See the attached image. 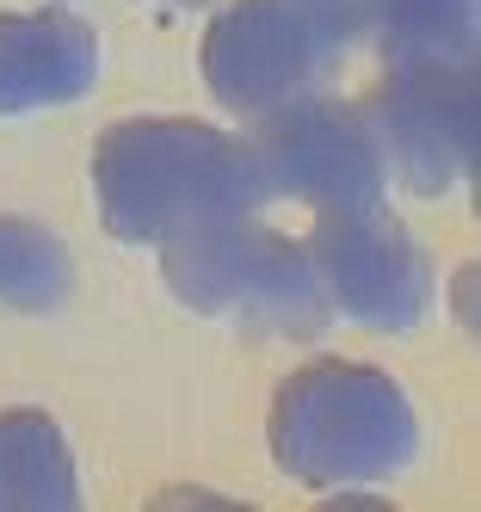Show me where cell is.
<instances>
[{"instance_id":"5","label":"cell","mask_w":481,"mask_h":512,"mask_svg":"<svg viewBox=\"0 0 481 512\" xmlns=\"http://www.w3.org/2000/svg\"><path fill=\"white\" fill-rule=\"evenodd\" d=\"M358 118L414 192H451L475 173V62H395L364 93Z\"/></svg>"},{"instance_id":"7","label":"cell","mask_w":481,"mask_h":512,"mask_svg":"<svg viewBox=\"0 0 481 512\" xmlns=\"http://www.w3.org/2000/svg\"><path fill=\"white\" fill-rule=\"evenodd\" d=\"M309 266L327 290V303H340L364 327H414L432 297V266L420 241L407 235L395 216L377 204H352V210H321V223L309 235Z\"/></svg>"},{"instance_id":"8","label":"cell","mask_w":481,"mask_h":512,"mask_svg":"<svg viewBox=\"0 0 481 512\" xmlns=\"http://www.w3.org/2000/svg\"><path fill=\"white\" fill-rule=\"evenodd\" d=\"M93 31L56 7L44 13H0V118L37 105L81 99L93 87Z\"/></svg>"},{"instance_id":"4","label":"cell","mask_w":481,"mask_h":512,"mask_svg":"<svg viewBox=\"0 0 481 512\" xmlns=\"http://www.w3.org/2000/svg\"><path fill=\"white\" fill-rule=\"evenodd\" d=\"M358 0H235L204 38V75L241 118L296 99L358 38Z\"/></svg>"},{"instance_id":"2","label":"cell","mask_w":481,"mask_h":512,"mask_svg":"<svg viewBox=\"0 0 481 512\" xmlns=\"http://www.w3.org/2000/svg\"><path fill=\"white\" fill-rule=\"evenodd\" d=\"M272 457L309 488L383 482L414 457V408L370 364L315 358L272 401Z\"/></svg>"},{"instance_id":"6","label":"cell","mask_w":481,"mask_h":512,"mask_svg":"<svg viewBox=\"0 0 481 512\" xmlns=\"http://www.w3.org/2000/svg\"><path fill=\"white\" fill-rule=\"evenodd\" d=\"M266 186L284 198H309L315 210H352L383 198V155L370 142L358 105L340 99H284L259 112V130L247 136Z\"/></svg>"},{"instance_id":"1","label":"cell","mask_w":481,"mask_h":512,"mask_svg":"<svg viewBox=\"0 0 481 512\" xmlns=\"http://www.w3.org/2000/svg\"><path fill=\"white\" fill-rule=\"evenodd\" d=\"M93 186L105 229L124 241H167L179 229L241 216L272 198L253 142L192 118H124L99 136Z\"/></svg>"},{"instance_id":"9","label":"cell","mask_w":481,"mask_h":512,"mask_svg":"<svg viewBox=\"0 0 481 512\" xmlns=\"http://www.w3.org/2000/svg\"><path fill=\"white\" fill-rule=\"evenodd\" d=\"M74 500L81 488L56 420L37 408L0 414V512H62Z\"/></svg>"},{"instance_id":"10","label":"cell","mask_w":481,"mask_h":512,"mask_svg":"<svg viewBox=\"0 0 481 512\" xmlns=\"http://www.w3.org/2000/svg\"><path fill=\"white\" fill-rule=\"evenodd\" d=\"M358 25H370L389 62L475 56V0H358Z\"/></svg>"},{"instance_id":"11","label":"cell","mask_w":481,"mask_h":512,"mask_svg":"<svg viewBox=\"0 0 481 512\" xmlns=\"http://www.w3.org/2000/svg\"><path fill=\"white\" fill-rule=\"evenodd\" d=\"M0 297L19 309H50L68 297V247L37 223L0 216Z\"/></svg>"},{"instance_id":"3","label":"cell","mask_w":481,"mask_h":512,"mask_svg":"<svg viewBox=\"0 0 481 512\" xmlns=\"http://www.w3.org/2000/svg\"><path fill=\"white\" fill-rule=\"evenodd\" d=\"M161 266L167 284L204 315H235L266 334H315L327 321V290L309 253L278 229L253 223V210L167 235Z\"/></svg>"}]
</instances>
